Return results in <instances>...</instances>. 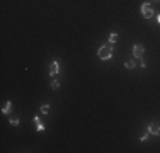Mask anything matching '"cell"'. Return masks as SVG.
Masks as SVG:
<instances>
[{"label":"cell","instance_id":"obj_1","mask_svg":"<svg viewBox=\"0 0 160 153\" xmlns=\"http://www.w3.org/2000/svg\"><path fill=\"white\" fill-rule=\"evenodd\" d=\"M97 56L101 60H111L112 58V46L107 44V46H101L99 51H97Z\"/></svg>","mask_w":160,"mask_h":153},{"label":"cell","instance_id":"obj_14","mask_svg":"<svg viewBox=\"0 0 160 153\" xmlns=\"http://www.w3.org/2000/svg\"><path fill=\"white\" fill-rule=\"evenodd\" d=\"M157 22H159V26H160V14L157 16Z\"/></svg>","mask_w":160,"mask_h":153},{"label":"cell","instance_id":"obj_12","mask_svg":"<svg viewBox=\"0 0 160 153\" xmlns=\"http://www.w3.org/2000/svg\"><path fill=\"white\" fill-rule=\"evenodd\" d=\"M51 89H53V90L60 89V82H58V80H53V82H51Z\"/></svg>","mask_w":160,"mask_h":153},{"label":"cell","instance_id":"obj_7","mask_svg":"<svg viewBox=\"0 0 160 153\" xmlns=\"http://www.w3.org/2000/svg\"><path fill=\"white\" fill-rule=\"evenodd\" d=\"M32 121L36 122V129H37V131H44V124L41 122V119H39V117L36 116L34 119H32Z\"/></svg>","mask_w":160,"mask_h":153},{"label":"cell","instance_id":"obj_11","mask_svg":"<svg viewBox=\"0 0 160 153\" xmlns=\"http://www.w3.org/2000/svg\"><path fill=\"white\" fill-rule=\"evenodd\" d=\"M9 122H10L12 126H17V124H19V117H16V116L10 117V119H9Z\"/></svg>","mask_w":160,"mask_h":153},{"label":"cell","instance_id":"obj_4","mask_svg":"<svg viewBox=\"0 0 160 153\" xmlns=\"http://www.w3.org/2000/svg\"><path fill=\"white\" fill-rule=\"evenodd\" d=\"M148 133L150 134H160V122H152L148 126Z\"/></svg>","mask_w":160,"mask_h":153},{"label":"cell","instance_id":"obj_8","mask_svg":"<svg viewBox=\"0 0 160 153\" xmlns=\"http://www.w3.org/2000/svg\"><path fill=\"white\" fill-rule=\"evenodd\" d=\"M124 66H126L128 70H133V68H136V63H135L133 60H128V61L124 63Z\"/></svg>","mask_w":160,"mask_h":153},{"label":"cell","instance_id":"obj_3","mask_svg":"<svg viewBox=\"0 0 160 153\" xmlns=\"http://www.w3.org/2000/svg\"><path fill=\"white\" fill-rule=\"evenodd\" d=\"M145 54V46L143 44H135L133 46V56L135 58H143Z\"/></svg>","mask_w":160,"mask_h":153},{"label":"cell","instance_id":"obj_10","mask_svg":"<svg viewBox=\"0 0 160 153\" xmlns=\"http://www.w3.org/2000/svg\"><path fill=\"white\" fill-rule=\"evenodd\" d=\"M41 112H43V114H49V106L48 104H43V106H41Z\"/></svg>","mask_w":160,"mask_h":153},{"label":"cell","instance_id":"obj_9","mask_svg":"<svg viewBox=\"0 0 160 153\" xmlns=\"http://www.w3.org/2000/svg\"><path fill=\"white\" fill-rule=\"evenodd\" d=\"M116 41H117V34H116V32H112L111 36H109V43H111V44H114Z\"/></svg>","mask_w":160,"mask_h":153},{"label":"cell","instance_id":"obj_5","mask_svg":"<svg viewBox=\"0 0 160 153\" xmlns=\"http://www.w3.org/2000/svg\"><path fill=\"white\" fill-rule=\"evenodd\" d=\"M58 66H60L58 61H53V63H51V66H49V75H51V77H55V75H56V73L60 72Z\"/></svg>","mask_w":160,"mask_h":153},{"label":"cell","instance_id":"obj_13","mask_svg":"<svg viewBox=\"0 0 160 153\" xmlns=\"http://www.w3.org/2000/svg\"><path fill=\"white\" fill-rule=\"evenodd\" d=\"M147 140H148V133L143 134V136H140V141H147Z\"/></svg>","mask_w":160,"mask_h":153},{"label":"cell","instance_id":"obj_6","mask_svg":"<svg viewBox=\"0 0 160 153\" xmlns=\"http://www.w3.org/2000/svg\"><path fill=\"white\" fill-rule=\"evenodd\" d=\"M10 111H12V102L7 100L5 104H4V107H2V112H4V114H10Z\"/></svg>","mask_w":160,"mask_h":153},{"label":"cell","instance_id":"obj_2","mask_svg":"<svg viewBox=\"0 0 160 153\" xmlns=\"http://www.w3.org/2000/svg\"><path fill=\"white\" fill-rule=\"evenodd\" d=\"M140 10H141V16L145 17V19H152L153 17V7L150 5V4H141V7H140Z\"/></svg>","mask_w":160,"mask_h":153}]
</instances>
